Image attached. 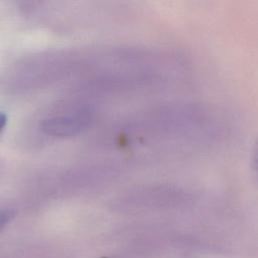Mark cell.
I'll return each instance as SVG.
<instances>
[{"label": "cell", "instance_id": "obj_1", "mask_svg": "<svg viewBox=\"0 0 258 258\" xmlns=\"http://www.w3.org/2000/svg\"><path fill=\"white\" fill-rule=\"evenodd\" d=\"M78 123L79 121H76V119L60 118L45 122L44 129L55 134H69L71 131H75L79 127Z\"/></svg>", "mask_w": 258, "mask_h": 258}, {"label": "cell", "instance_id": "obj_2", "mask_svg": "<svg viewBox=\"0 0 258 258\" xmlns=\"http://www.w3.org/2000/svg\"><path fill=\"white\" fill-rule=\"evenodd\" d=\"M12 218V213L9 211H0V229L5 226Z\"/></svg>", "mask_w": 258, "mask_h": 258}, {"label": "cell", "instance_id": "obj_3", "mask_svg": "<svg viewBox=\"0 0 258 258\" xmlns=\"http://www.w3.org/2000/svg\"><path fill=\"white\" fill-rule=\"evenodd\" d=\"M6 121H7L6 116H5L3 113H0V132H1V131L3 130V128L5 127Z\"/></svg>", "mask_w": 258, "mask_h": 258}, {"label": "cell", "instance_id": "obj_4", "mask_svg": "<svg viewBox=\"0 0 258 258\" xmlns=\"http://www.w3.org/2000/svg\"><path fill=\"white\" fill-rule=\"evenodd\" d=\"M256 156H257V158H256V163H257V169H258V151H257Z\"/></svg>", "mask_w": 258, "mask_h": 258}]
</instances>
